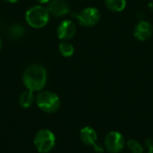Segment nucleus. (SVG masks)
<instances>
[{
  "label": "nucleus",
  "mask_w": 153,
  "mask_h": 153,
  "mask_svg": "<svg viewBox=\"0 0 153 153\" xmlns=\"http://www.w3.org/2000/svg\"><path fill=\"white\" fill-rule=\"evenodd\" d=\"M47 70L40 65H31L28 66L22 74V82L27 90L31 91H40L47 82Z\"/></svg>",
  "instance_id": "obj_1"
},
{
  "label": "nucleus",
  "mask_w": 153,
  "mask_h": 153,
  "mask_svg": "<svg viewBox=\"0 0 153 153\" xmlns=\"http://www.w3.org/2000/svg\"><path fill=\"white\" fill-rule=\"evenodd\" d=\"M35 100L38 108L48 114L56 112L61 104L59 97L50 91H40L36 96Z\"/></svg>",
  "instance_id": "obj_2"
},
{
  "label": "nucleus",
  "mask_w": 153,
  "mask_h": 153,
  "mask_svg": "<svg viewBox=\"0 0 153 153\" xmlns=\"http://www.w3.org/2000/svg\"><path fill=\"white\" fill-rule=\"evenodd\" d=\"M25 20L30 27L40 29L45 27L49 22V12L48 8L42 5H34L27 10Z\"/></svg>",
  "instance_id": "obj_3"
},
{
  "label": "nucleus",
  "mask_w": 153,
  "mask_h": 153,
  "mask_svg": "<svg viewBox=\"0 0 153 153\" xmlns=\"http://www.w3.org/2000/svg\"><path fill=\"white\" fill-rule=\"evenodd\" d=\"M34 146L39 153L50 152L56 145V136L48 129H41L34 137Z\"/></svg>",
  "instance_id": "obj_4"
},
{
  "label": "nucleus",
  "mask_w": 153,
  "mask_h": 153,
  "mask_svg": "<svg viewBox=\"0 0 153 153\" xmlns=\"http://www.w3.org/2000/svg\"><path fill=\"white\" fill-rule=\"evenodd\" d=\"M76 19L82 27H91L97 24L100 19V13L97 8L87 7L77 13Z\"/></svg>",
  "instance_id": "obj_5"
},
{
  "label": "nucleus",
  "mask_w": 153,
  "mask_h": 153,
  "mask_svg": "<svg viewBox=\"0 0 153 153\" xmlns=\"http://www.w3.org/2000/svg\"><path fill=\"white\" fill-rule=\"evenodd\" d=\"M104 146L108 152H120L125 147V137L119 132L112 131L106 135Z\"/></svg>",
  "instance_id": "obj_6"
},
{
  "label": "nucleus",
  "mask_w": 153,
  "mask_h": 153,
  "mask_svg": "<svg viewBox=\"0 0 153 153\" xmlns=\"http://www.w3.org/2000/svg\"><path fill=\"white\" fill-rule=\"evenodd\" d=\"M76 32V27L75 24L69 20L63 21L57 27L56 33L58 36V39L63 41H67L74 38Z\"/></svg>",
  "instance_id": "obj_7"
},
{
  "label": "nucleus",
  "mask_w": 153,
  "mask_h": 153,
  "mask_svg": "<svg viewBox=\"0 0 153 153\" xmlns=\"http://www.w3.org/2000/svg\"><path fill=\"white\" fill-rule=\"evenodd\" d=\"M153 33L152 25L146 21L138 22L134 30V35L135 39L140 41H145L151 38Z\"/></svg>",
  "instance_id": "obj_8"
},
{
  "label": "nucleus",
  "mask_w": 153,
  "mask_h": 153,
  "mask_svg": "<svg viewBox=\"0 0 153 153\" xmlns=\"http://www.w3.org/2000/svg\"><path fill=\"white\" fill-rule=\"evenodd\" d=\"M48 10L54 16L60 17L67 14L70 12V6L65 0H51L48 3Z\"/></svg>",
  "instance_id": "obj_9"
},
{
  "label": "nucleus",
  "mask_w": 153,
  "mask_h": 153,
  "mask_svg": "<svg viewBox=\"0 0 153 153\" xmlns=\"http://www.w3.org/2000/svg\"><path fill=\"white\" fill-rule=\"evenodd\" d=\"M80 139L87 146H94L98 142L96 131L91 126H85L80 131Z\"/></svg>",
  "instance_id": "obj_10"
},
{
  "label": "nucleus",
  "mask_w": 153,
  "mask_h": 153,
  "mask_svg": "<svg viewBox=\"0 0 153 153\" xmlns=\"http://www.w3.org/2000/svg\"><path fill=\"white\" fill-rule=\"evenodd\" d=\"M35 100V97L33 94V91L30 90H26L21 93L19 96V104L23 108H28L32 106L33 102Z\"/></svg>",
  "instance_id": "obj_11"
},
{
  "label": "nucleus",
  "mask_w": 153,
  "mask_h": 153,
  "mask_svg": "<svg viewBox=\"0 0 153 153\" xmlns=\"http://www.w3.org/2000/svg\"><path fill=\"white\" fill-rule=\"evenodd\" d=\"M107 7L113 12H122L126 5V0H105Z\"/></svg>",
  "instance_id": "obj_12"
},
{
  "label": "nucleus",
  "mask_w": 153,
  "mask_h": 153,
  "mask_svg": "<svg viewBox=\"0 0 153 153\" xmlns=\"http://www.w3.org/2000/svg\"><path fill=\"white\" fill-rule=\"evenodd\" d=\"M24 32H25V30L23 26L17 24V23L11 25V27L9 28V35L11 36V38L14 39H21L24 35Z\"/></svg>",
  "instance_id": "obj_13"
},
{
  "label": "nucleus",
  "mask_w": 153,
  "mask_h": 153,
  "mask_svg": "<svg viewBox=\"0 0 153 153\" xmlns=\"http://www.w3.org/2000/svg\"><path fill=\"white\" fill-rule=\"evenodd\" d=\"M59 52L65 57H70L74 53V48L71 43L64 41L59 45Z\"/></svg>",
  "instance_id": "obj_14"
},
{
  "label": "nucleus",
  "mask_w": 153,
  "mask_h": 153,
  "mask_svg": "<svg viewBox=\"0 0 153 153\" xmlns=\"http://www.w3.org/2000/svg\"><path fill=\"white\" fill-rule=\"evenodd\" d=\"M127 148L132 153H143L144 150L143 145L134 139H130L126 143Z\"/></svg>",
  "instance_id": "obj_15"
},
{
  "label": "nucleus",
  "mask_w": 153,
  "mask_h": 153,
  "mask_svg": "<svg viewBox=\"0 0 153 153\" xmlns=\"http://www.w3.org/2000/svg\"><path fill=\"white\" fill-rule=\"evenodd\" d=\"M145 147H146V148H148V150H149V149H151V148H152L153 147L152 139H151V138L146 139V141H145Z\"/></svg>",
  "instance_id": "obj_16"
},
{
  "label": "nucleus",
  "mask_w": 153,
  "mask_h": 153,
  "mask_svg": "<svg viewBox=\"0 0 153 153\" xmlns=\"http://www.w3.org/2000/svg\"><path fill=\"white\" fill-rule=\"evenodd\" d=\"M36 1L39 4H47V3H49L51 0H36Z\"/></svg>",
  "instance_id": "obj_17"
},
{
  "label": "nucleus",
  "mask_w": 153,
  "mask_h": 153,
  "mask_svg": "<svg viewBox=\"0 0 153 153\" xmlns=\"http://www.w3.org/2000/svg\"><path fill=\"white\" fill-rule=\"evenodd\" d=\"M149 8L153 12V0H152V1L149 3Z\"/></svg>",
  "instance_id": "obj_18"
},
{
  "label": "nucleus",
  "mask_w": 153,
  "mask_h": 153,
  "mask_svg": "<svg viewBox=\"0 0 153 153\" xmlns=\"http://www.w3.org/2000/svg\"><path fill=\"white\" fill-rule=\"evenodd\" d=\"M5 2H8V3H11V4H13V3H16L18 0H4Z\"/></svg>",
  "instance_id": "obj_19"
},
{
  "label": "nucleus",
  "mask_w": 153,
  "mask_h": 153,
  "mask_svg": "<svg viewBox=\"0 0 153 153\" xmlns=\"http://www.w3.org/2000/svg\"><path fill=\"white\" fill-rule=\"evenodd\" d=\"M2 46H3V41H2V39L0 38V50L2 49Z\"/></svg>",
  "instance_id": "obj_20"
},
{
  "label": "nucleus",
  "mask_w": 153,
  "mask_h": 153,
  "mask_svg": "<svg viewBox=\"0 0 153 153\" xmlns=\"http://www.w3.org/2000/svg\"><path fill=\"white\" fill-rule=\"evenodd\" d=\"M148 153H153V147H152V148H151V149H149V151H148Z\"/></svg>",
  "instance_id": "obj_21"
}]
</instances>
